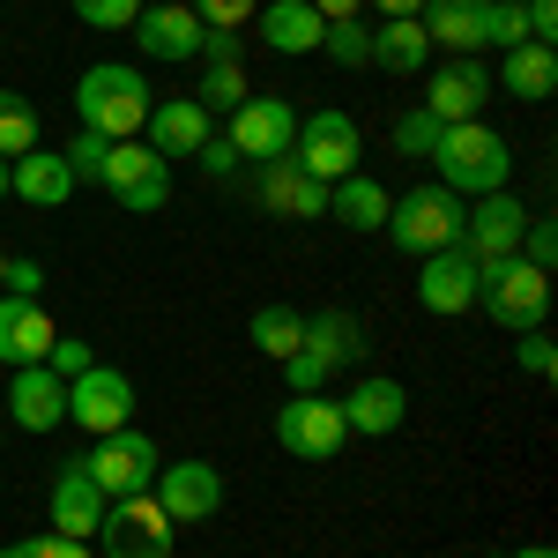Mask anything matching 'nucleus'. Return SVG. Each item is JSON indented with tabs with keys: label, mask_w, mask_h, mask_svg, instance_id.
<instances>
[{
	"label": "nucleus",
	"mask_w": 558,
	"mask_h": 558,
	"mask_svg": "<svg viewBox=\"0 0 558 558\" xmlns=\"http://www.w3.org/2000/svg\"><path fill=\"white\" fill-rule=\"evenodd\" d=\"M484 45H529V15H521V0H484Z\"/></svg>",
	"instance_id": "35"
},
{
	"label": "nucleus",
	"mask_w": 558,
	"mask_h": 558,
	"mask_svg": "<svg viewBox=\"0 0 558 558\" xmlns=\"http://www.w3.org/2000/svg\"><path fill=\"white\" fill-rule=\"evenodd\" d=\"M357 8H365V0H313V15H320V23H350Z\"/></svg>",
	"instance_id": "47"
},
{
	"label": "nucleus",
	"mask_w": 558,
	"mask_h": 558,
	"mask_svg": "<svg viewBox=\"0 0 558 558\" xmlns=\"http://www.w3.org/2000/svg\"><path fill=\"white\" fill-rule=\"evenodd\" d=\"M521 223H529V209L514 202V186L476 194L470 209H462V246H470L476 260H507L521 246Z\"/></svg>",
	"instance_id": "17"
},
{
	"label": "nucleus",
	"mask_w": 558,
	"mask_h": 558,
	"mask_svg": "<svg viewBox=\"0 0 558 558\" xmlns=\"http://www.w3.org/2000/svg\"><path fill=\"white\" fill-rule=\"evenodd\" d=\"M507 558H558L551 544H521V551H507Z\"/></svg>",
	"instance_id": "49"
},
{
	"label": "nucleus",
	"mask_w": 558,
	"mask_h": 558,
	"mask_svg": "<svg viewBox=\"0 0 558 558\" xmlns=\"http://www.w3.org/2000/svg\"><path fill=\"white\" fill-rule=\"evenodd\" d=\"M254 202L268 216H291V223H320V216H328V186L305 172V165L276 157V165H260V172H254Z\"/></svg>",
	"instance_id": "18"
},
{
	"label": "nucleus",
	"mask_w": 558,
	"mask_h": 558,
	"mask_svg": "<svg viewBox=\"0 0 558 558\" xmlns=\"http://www.w3.org/2000/svg\"><path fill=\"white\" fill-rule=\"evenodd\" d=\"M105 149H112L105 134H75V142L60 149V157H68V172H75V186H97V172H105Z\"/></svg>",
	"instance_id": "37"
},
{
	"label": "nucleus",
	"mask_w": 558,
	"mask_h": 558,
	"mask_svg": "<svg viewBox=\"0 0 558 558\" xmlns=\"http://www.w3.org/2000/svg\"><path fill=\"white\" fill-rule=\"evenodd\" d=\"M246 336H254V350L260 357H276V365H283V357H291V350L305 343V313L299 305H254V328H246Z\"/></svg>",
	"instance_id": "30"
},
{
	"label": "nucleus",
	"mask_w": 558,
	"mask_h": 558,
	"mask_svg": "<svg viewBox=\"0 0 558 558\" xmlns=\"http://www.w3.org/2000/svg\"><path fill=\"white\" fill-rule=\"evenodd\" d=\"M343 439H350L343 402H328V395H291V402L276 410V447L299 454V462H336Z\"/></svg>",
	"instance_id": "9"
},
{
	"label": "nucleus",
	"mask_w": 558,
	"mask_h": 558,
	"mask_svg": "<svg viewBox=\"0 0 558 558\" xmlns=\"http://www.w3.org/2000/svg\"><path fill=\"white\" fill-rule=\"evenodd\" d=\"M492 89H507L514 105H551V97H558V52H551V45H507Z\"/></svg>",
	"instance_id": "26"
},
{
	"label": "nucleus",
	"mask_w": 558,
	"mask_h": 558,
	"mask_svg": "<svg viewBox=\"0 0 558 558\" xmlns=\"http://www.w3.org/2000/svg\"><path fill=\"white\" fill-rule=\"evenodd\" d=\"M8 194H15V202H31V209H60V202H68V194H75V172H68V157H60V149H31V157H15V165H8Z\"/></svg>",
	"instance_id": "27"
},
{
	"label": "nucleus",
	"mask_w": 558,
	"mask_h": 558,
	"mask_svg": "<svg viewBox=\"0 0 558 558\" xmlns=\"http://www.w3.org/2000/svg\"><path fill=\"white\" fill-rule=\"evenodd\" d=\"M462 194H447L439 179H425V186H410V194H395L387 202V223L380 231H395V246L402 254H447V246H462Z\"/></svg>",
	"instance_id": "3"
},
{
	"label": "nucleus",
	"mask_w": 558,
	"mask_h": 558,
	"mask_svg": "<svg viewBox=\"0 0 558 558\" xmlns=\"http://www.w3.org/2000/svg\"><path fill=\"white\" fill-rule=\"evenodd\" d=\"M514 357H521V373H529V380H551V373H558V350H551L544 328H529V336L514 343Z\"/></svg>",
	"instance_id": "43"
},
{
	"label": "nucleus",
	"mask_w": 558,
	"mask_h": 558,
	"mask_svg": "<svg viewBox=\"0 0 558 558\" xmlns=\"http://www.w3.org/2000/svg\"><path fill=\"white\" fill-rule=\"evenodd\" d=\"M417 23H425L432 52H447V60H476L484 52V0H425Z\"/></svg>",
	"instance_id": "25"
},
{
	"label": "nucleus",
	"mask_w": 558,
	"mask_h": 558,
	"mask_svg": "<svg viewBox=\"0 0 558 558\" xmlns=\"http://www.w3.org/2000/svg\"><path fill=\"white\" fill-rule=\"evenodd\" d=\"M8 425L15 432H60L68 425V380L52 373V365H15V380H8Z\"/></svg>",
	"instance_id": "16"
},
{
	"label": "nucleus",
	"mask_w": 558,
	"mask_h": 558,
	"mask_svg": "<svg viewBox=\"0 0 558 558\" xmlns=\"http://www.w3.org/2000/svg\"><path fill=\"white\" fill-rule=\"evenodd\" d=\"M254 89H246V60H202V89H194V105H209V112H239Z\"/></svg>",
	"instance_id": "31"
},
{
	"label": "nucleus",
	"mask_w": 558,
	"mask_h": 558,
	"mask_svg": "<svg viewBox=\"0 0 558 558\" xmlns=\"http://www.w3.org/2000/svg\"><path fill=\"white\" fill-rule=\"evenodd\" d=\"M0 439H8V432H0Z\"/></svg>",
	"instance_id": "53"
},
{
	"label": "nucleus",
	"mask_w": 558,
	"mask_h": 558,
	"mask_svg": "<svg viewBox=\"0 0 558 558\" xmlns=\"http://www.w3.org/2000/svg\"><path fill=\"white\" fill-rule=\"evenodd\" d=\"M105 507H112V499H105V492H97V484H89V476L75 470V462H68V470L52 476V499H45V521H52V536H75V544H97V521H105Z\"/></svg>",
	"instance_id": "21"
},
{
	"label": "nucleus",
	"mask_w": 558,
	"mask_h": 558,
	"mask_svg": "<svg viewBox=\"0 0 558 558\" xmlns=\"http://www.w3.org/2000/svg\"><path fill=\"white\" fill-rule=\"evenodd\" d=\"M0 276H8V246H0Z\"/></svg>",
	"instance_id": "51"
},
{
	"label": "nucleus",
	"mask_w": 558,
	"mask_h": 558,
	"mask_svg": "<svg viewBox=\"0 0 558 558\" xmlns=\"http://www.w3.org/2000/svg\"><path fill=\"white\" fill-rule=\"evenodd\" d=\"M194 15H202V31H239V23H254L260 0H186Z\"/></svg>",
	"instance_id": "40"
},
{
	"label": "nucleus",
	"mask_w": 558,
	"mask_h": 558,
	"mask_svg": "<svg viewBox=\"0 0 558 558\" xmlns=\"http://www.w3.org/2000/svg\"><path fill=\"white\" fill-rule=\"evenodd\" d=\"M410 417V387L402 380H387V373H365V380L343 395V425L350 432H365V439H387V432Z\"/></svg>",
	"instance_id": "23"
},
{
	"label": "nucleus",
	"mask_w": 558,
	"mask_h": 558,
	"mask_svg": "<svg viewBox=\"0 0 558 558\" xmlns=\"http://www.w3.org/2000/svg\"><path fill=\"white\" fill-rule=\"evenodd\" d=\"M0 291H15V299H45V268H38V260H8Z\"/></svg>",
	"instance_id": "45"
},
{
	"label": "nucleus",
	"mask_w": 558,
	"mask_h": 558,
	"mask_svg": "<svg viewBox=\"0 0 558 558\" xmlns=\"http://www.w3.org/2000/svg\"><path fill=\"white\" fill-rule=\"evenodd\" d=\"M68 8H75L83 31H134V15H142L149 0H68Z\"/></svg>",
	"instance_id": "34"
},
{
	"label": "nucleus",
	"mask_w": 558,
	"mask_h": 558,
	"mask_svg": "<svg viewBox=\"0 0 558 558\" xmlns=\"http://www.w3.org/2000/svg\"><path fill=\"white\" fill-rule=\"evenodd\" d=\"M484 105H492V68L484 60H439V68H425V112L439 128L476 120Z\"/></svg>",
	"instance_id": "14"
},
{
	"label": "nucleus",
	"mask_w": 558,
	"mask_h": 558,
	"mask_svg": "<svg viewBox=\"0 0 558 558\" xmlns=\"http://www.w3.org/2000/svg\"><path fill=\"white\" fill-rule=\"evenodd\" d=\"M357 157H365V134H357V120H350V112H336V105H320V112H299L291 165H305V172L320 179V186H336V179L365 172Z\"/></svg>",
	"instance_id": "6"
},
{
	"label": "nucleus",
	"mask_w": 558,
	"mask_h": 558,
	"mask_svg": "<svg viewBox=\"0 0 558 558\" xmlns=\"http://www.w3.org/2000/svg\"><path fill=\"white\" fill-rule=\"evenodd\" d=\"M0 202H8V157H0Z\"/></svg>",
	"instance_id": "50"
},
{
	"label": "nucleus",
	"mask_w": 558,
	"mask_h": 558,
	"mask_svg": "<svg viewBox=\"0 0 558 558\" xmlns=\"http://www.w3.org/2000/svg\"><path fill=\"white\" fill-rule=\"evenodd\" d=\"M373 68L380 75H425L432 68V38L417 15H387L380 31H373Z\"/></svg>",
	"instance_id": "28"
},
{
	"label": "nucleus",
	"mask_w": 558,
	"mask_h": 558,
	"mask_svg": "<svg viewBox=\"0 0 558 558\" xmlns=\"http://www.w3.org/2000/svg\"><path fill=\"white\" fill-rule=\"evenodd\" d=\"M179 544V521L149 499V492H134V499H112L105 521H97V551L105 558H172Z\"/></svg>",
	"instance_id": "7"
},
{
	"label": "nucleus",
	"mask_w": 558,
	"mask_h": 558,
	"mask_svg": "<svg viewBox=\"0 0 558 558\" xmlns=\"http://www.w3.org/2000/svg\"><path fill=\"white\" fill-rule=\"evenodd\" d=\"M476 313H492V328H507V336H529V328H544V313H551V276L529 268L521 254L484 260V276H476Z\"/></svg>",
	"instance_id": "4"
},
{
	"label": "nucleus",
	"mask_w": 558,
	"mask_h": 558,
	"mask_svg": "<svg viewBox=\"0 0 558 558\" xmlns=\"http://www.w3.org/2000/svg\"><path fill=\"white\" fill-rule=\"evenodd\" d=\"M521 260H529V268H544V276H551V254H558V231L551 223H544V216H529V223H521V246H514Z\"/></svg>",
	"instance_id": "41"
},
{
	"label": "nucleus",
	"mask_w": 558,
	"mask_h": 558,
	"mask_svg": "<svg viewBox=\"0 0 558 558\" xmlns=\"http://www.w3.org/2000/svg\"><path fill=\"white\" fill-rule=\"evenodd\" d=\"M476 276H484V260H476L470 246L425 254V268H417V305H425V313H439V320L476 313Z\"/></svg>",
	"instance_id": "15"
},
{
	"label": "nucleus",
	"mask_w": 558,
	"mask_h": 558,
	"mask_svg": "<svg viewBox=\"0 0 558 558\" xmlns=\"http://www.w3.org/2000/svg\"><path fill=\"white\" fill-rule=\"evenodd\" d=\"M432 142H439V120H432L425 105H410V112L395 120V149H402L410 165H425V157H432Z\"/></svg>",
	"instance_id": "36"
},
{
	"label": "nucleus",
	"mask_w": 558,
	"mask_h": 558,
	"mask_svg": "<svg viewBox=\"0 0 558 558\" xmlns=\"http://www.w3.org/2000/svg\"><path fill=\"white\" fill-rule=\"evenodd\" d=\"M254 31L268 52H283V60H305V52H320V15H313V0H260L254 8Z\"/></svg>",
	"instance_id": "24"
},
{
	"label": "nucleus",
	"mask_w": 558,
	"mask_h": 558,
	"mask_svg": "<svg viewBox=\"0 0 558 558\" xmlns=\"http://www.w3.org/2000/svg\"><path fill=\"white\" fill-rule=\"evenodd\" d=\"M0 60H8V38H0Z\"/></svg>",
	"instance_id": "52"
},
{
	"label": "nucleus",
	"mask_w": 558,
	"mask_h": 558,
	"mask_svg": "<svg viewBox=\"0 0 558 558\" xmlns=\"http://www.w3.org/2000/svg\"><path fill=\"white\" fill-rule=\"evenodd\" d=\"M31 149H38V105L15 97V89H0V157L15 165V157H31Z\"/></svg>",
	"instance_id": "32"
},
{
	"label": "nucleus",
	"mask_w": 558,
	"mask_h": 558,
	"mask_svg": "<svg viewBox=\"0 0 558 558\" xmlns=\"http://www.w3.org/2000/svg\"><path fill=\"white\" fill-rule=\"evenodd\" d=\"M52 313L45 299H15V291H0V365H45V350H52Z\"/></svg>",
	"instance_id": "22"
},
{
	"label": "nucleus",
	"mask_w": 558,
	"mask_h": 558,
	"mask_svg": "<svg viewBox=\"0 0 558 558\" xmlns=\"http://www.w3.org/2000/svg\"><path fill=\"white\" fill-rule=\"evenodd\" d=\"M283 380H291V395H328L336 373H328V365H313L305 350H291V357H283Z\"/></svg>",
	"instance_id": "44"
},
{
	"label": "nucleus",
	"mask_w": 558,
	"mask_h": 558,
	"mask_svg": "<svg viewBox=\"0 0 558 558\" xmlns=\"http://www.w3.org/2000/svg\"><path fill=\"white\" fill-rule=\"evenodd\" d=\"M149 83H142V68L128 60H97L75 75V112H83V134H105V142H142L149 128Z\"/></svg>",
	"instance_id": "2"
},
{
	"label": "nucleus",
	"mask_w": 558,
	"mask_h": 558,
	"mask_svg": "<svg viewBox=\"0 0 558 558\" xmlns=\"http://www.w3.org/2000/svg\"><path fill=\"white\" fill-rule=\"evenodd\" d=\"M387 202H395V194H387L373 172H350V179H336V186H328V216H336L343 231H380V223H387Z\"/></svg>",
	"instance_id": "29"
},
{
	"label": "nucleus",
	"mask_w": 558,
	"mask_h": 558,
	"mask_svg": "<svg viewBox=\"0 0 558 558\" xmlns=\"http://www.w3.org/2000/svg\"><path fill=\"white\" fill-rule=\"evenodd\" d=\"M305 357L313 365H328V373H350V365H365V320L350 313V305H328V313H305Z\"/></svg>",
	"instance_id": "20"
},
{
	"label": "nucleus",
	"mask_w": 558,
	"mask_h": 558,
	"mask_svg": "<svg viewBox=\"0 0 558 558\" xmlns=\"http://www.w3.org/2000/svg\"><path fill=\"white\" fill-rule=\"evenodd\" d=\"M45 365H52L60 380H75V373H89V365H97V350H89L83 336H52V350H45Z\"/></svg>",
	"instance_id": "42"
},
{
	"label": "nucleus",
	"mask_w": 558,
	"mask_h": 558,
	"mask_svg": "<svg viewBox=\"0 0 558 558\" xmlns=\"http://www.w3.org/2000/svg\"><path fill=\"white\" fill-rule=\"evenodd\" d=\"M320 52H328L336 68H373V31H365L357 15H350V23H328V31H320Z\"/></svg>",
	"instance_id": "33"
},
{
	"label": "nucleus",
	"mask_w": 558,
	"mask_h": 558,
	"mask_svg": "<svg viewBox=\"0 0 558 558\" xmlns=\"http://www.w3.org/2000/svg\"><path fill=\"white\" fill-rule=\"evenodd\" d=\"M521 15H529V45L558 38V0H521Z\"/></svg>",
	"instance_id": "46"
},
{
	"label": "nucleus",
	"mask_w": 558,
	"mask_h": 558,
	"mask_svg": "<svg viewBox=\"0 0 558 558\" xmlns=\"http://www.w3.org/2000/svg\"><path fill=\"white\" fill-rule=\"evenodd\" d=\"M157 439L149 432H134V425H120V432H105V439H89V454H75V470L105 492V499H134V492H149L157 484Z\"/></svg>",
	"instance_id": "5"
},
{
	"label": "nucleus",
	"mask_w": 558,
	"mask_h": 558,
	"mask_svg": "<svg viewBox=\"0 0 558 558\" xmlns=\"http://www.w3.org/2000/svg\"><path fill=\"white\" fill-rule=\"evenodd\" d=\"M202 15L186 8V0H157V8H142L134 15V45L157 60V68H186V60H202Z\"/></svg>",
	"instance_id": "13"
},
{
	"label": "nucleus",
	"mask_w": 558,
	"mask_h": 558,
	"mask_svg": "<svg viewBox=\"0 0 558 558\" xmlns=\"http://www.w3.org/2000/svg\"><path fill=\"white\" fill-rule=\"evenodd\" d=\"M365 8H380V23H387V15H417L425 0H365Z\"/></svg>",
	"instance_id": "48"
},
{
	"label": "nucleus",
	"mask_w": 558,
	"mask_h": 558,
	"mask_svg": "<svg viewBox=\"0 0 558 558\" xmlns=\"http://www.w3.org/2000/svg\"><path fill=\"white\" fill-rule=\"evenodd\" d=\"M142 134H149V149H157L165 165H194V149L216 134V112H209V105H194V97H157Z\"/></svg>",
	"instance_id": "19"
},
{
	"label": "nucleus",
	"mask_w": 558,
	"mask_h": 558,
	"mask_svg": "<svg viewBox=\"0 0 558 558\" xmlns=\"http://www.w3.org/2000/svg\"><path fill=\"white\" fill-rule=\"evenodd\" d=\"M0 558H97L89 544H75V536H23V544H0Z\"/></svg>",
	"instance_id": "38"
},
{
	"label": "nucleus",
	"mask_w": 558,
	"mask_h": 558,
	"mask_svg": "<svg viewBox=\"0 0 558 558\" xmlns=\"http://www.w3.org/2000/svg\"><path fill=\"white\" fill-rule=\"evenodd\" d=\"M68 425H83L89 439H105V432L134 425V380L120 365H89L68 380Z\"/></svg>",
	"instance_id": "10"
},
{
	"label": "nucleus",
	"mask_w": 558,
	"mask_h": 558,
	"mask_svg": "<svg viewBox=\"0 0 558 558\" xmlns=\"http://www.w3.org/2000/svg\"><path fill=\"white\" fill-rule=\"evenodd\" d=\"M425 165H432V179H439L447 194L476 202V194L514 186V142H507L499 128H484V120H454V128H439Z\"/></svg>",
	"instance_id": "1"
},
{
	"label": "nucleus",
	"mask_w": 558,
	"mask_h": 558,
	"mask_svg": "<svg viewBox=\"0 0 558 558\" xmlns=\"http://www.w3.org/2000/svg\"><path fill=\"white\" fill-rule=\"evenodd\" d=\"M97 186H105V194H112L128 216H157L165 202H172V165H165L149 142H112V149H105Z\"/></svg>",
	"instance_id": "8"
},
{
	"label": "nucleus",
	"mask_w": 558,
	"mask_h": 558,
	"mask_svg": "<svg viewBox=\"0 0 558 558\" xmlns=\"http://www.w3.org/2000/svg\"><path fill=\"white\" fill-rule=\"evenodd\" d=\"M194 165H202V179H239V165H246V157H239V149H231V134H209V142H202V149H194Z\"/></svg>",
	"instance_id": "39"
},
{
	"label": "nucleus",
	"mask_w": 558,
	"mask_h": 558,
	"mask_svg": "<svg viewBox=\"0 0 558 558\" xmlns=\"http://www.w3.org/2000/svg\"><path fill=\"white\" fill-rule=\"evenodd\" d=\"M223 134H231V149H239L246 165H276V157H291V142H299V105H291V97H246Z\"/></svg>",
	"instance_id": "11"
},
{
	"label": "nucleus",
	"mask_w": 558,
	"mask_h": 558,
	"mask_svg": "<svg viewBox=\"0 0 558 558\" xmlns=\"http://www.w3.org/2000/svg\"><path fill=\"white\" fill-rule=\"evenodd\" d=\"M149 499H157L179 529H186V521H216V507H223V470H216V462H157Z\"/></svg>",
	"instance_id": "12"
}]
</instances>
